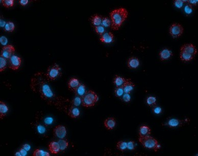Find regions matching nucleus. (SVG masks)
Segmentation results:
<instances>
[{
	"label": "nucleus",
	"mask_w": 198,
	"mask_h": 156,
	"mask_svg": "<svg viewBox=\"0 0 198 156\" xmlns=\"http://www.w3.org/2000/svg\"><path fill=\"white\" fill-rule=\"evenodd\" d=\"M49 82L45 73L38 72L31 78L30 87L34 92L38 94L47 104L54 106L60 111L67 113L71 102L67 98L56 94L51 87Z\"/></svg>",
	"instance_id": "1"
},
{
	"label": "nucleus",
	"mask_w": 198,
	"mask_h": 156,
	"mask_svg": "<svg viewBox=\"0 0 198 156\" xmlns=\"http://www.w3.org/2000/svg\"><path fill=\"white\" fill-rule=\"evenodd\" d=\"M128 12L124 8H120L113 10L110 13L111 19V28L113 30H118L123 23L126 20Z\"/></svg>",
	"instance_id": "2"
},
{
	"label": "nucleus",
	"mask_w": 198,
	"mask_h": 156,
	"mask_svg": "<svg viewBox=\"0 0 198 156\" xmlns=\"http://www.w3.org/2000/svg\"><path fill=\"white\" fill-rule=\"evenodd\" d=\"M139 141L144 147L148 149H153L155 152H157L161 147L157 140L150 136L139 137Z\"/></svg>",
	"instance_id": "3"
},
{
	"label": "nucleus",
	"mask_w": 198,
	"mask_h": 156,
	"mask_svg": "<svg viewBox=\"0 0 198 156\" xmlns=\"http://www.w3.org/2000/svg\"><path fill=\"white\" fill-rule=\"evenodd\" d=\"M99 98L98 95L93 91H88L82 97V104L86 108H89L95 105L98 102Z\"/></svg>",
	"instance_id": "4"
},
{
	"label": "nucleus",
	"mask_w": 198,
	"mask_h": 156,
	"mask_svg": "<svg viewBox=\"0 0 198 156\" xmlns=\"http://www.w3.org/2000/svg\"><path fill=\"white\" fill-rule=\"evenodd\" d=\"M61 74L59 66L57 64H54L49 67L45 75L49 81H55L61 75Z\"/></svg>",
	"instance_id": "5"
},
{
	"label": "nucleus",
	"mask_w": 198,
	"mask_h": 156,
	"mask_svg": "<svg viewBox=\"0 0 198 156\" xmlns=\"http://www.w3.org/2000/svg\"><path fill=\"white\" fill-rule=\"evenodd\" d=\"M183 31V27L181 24L178 23L172 24L169 28V33L174 38H178L181 36Z\"/></svg>",
	"instance_id": "6"
},
{
	"label": "nucleus",
	"mask_w": 198,
	"mask_h": 156,
	"mask_svg": "<svg viewBox=\"0 0 198 156\" xmlns=\"http://www.w3.org/2000/svg\"><path fill=\"white\" fill-rule=\"evenodd\" d=\"M15 48L11 45H6L3 47L1 51V56L5 58V59H9L15 52Z\"/></svg>",
	"instance_id": "7"
},
{
	"label": "nucleus",
	"mask_w": 198,
	"mask_h": 156,
	"mask_svg": "<svg viewBox=\"0 0 198 156\" xmlns=\"http://www.w3.org/2000/svg\"><path fill=\"white\" fill-rule=\"evenodd\" d=\"M21 64V59L19 57L13 55L9 59L8 67L12 70H17L19 69Z\"/></svg>",
	"instance_id": "8"
},
{
	"label": "nucleus",
	"mask_w": 198,
	"mask_h": 156,
	"mask_svg": "<svg viewBox=\"0 0 198 156\" xmlns=\"http://www.w3.org/2000/svg\"><path fill=\"white\" fill-rule=\"evenodd\" d=\"M53 133L56 137L60 139H64L67 136V129L63 125H57L53 130Z\"/></svg>",
	"instance_id": "9"
},
{
	"label": "nucleus",
	"mask_w": 198,
	"mask_h": 156,
	"mask_svg": "<svg viewBox=\"0 0 198 156\" xmlns=\"http://www.w3.org/2000/svg\"><path fill=\"white\" fill-rule=\"evenodd\" d=\"M180 51L193 55L194 56H195V55L198 53L196 47L192 44H186L183 45L180 48Z\"/></svg>",
	"instance_id": "10"
},
{
	"label": "nucleus",
	"mask_w": 198,
	"mask_h": 156,
	"mask_svg": "<svg viewBox=\"0 0 198 156\" xmlns=\"http://www.w3.org/2000/svg\"><path fill=\"white\" fill-rule=\"evenodd\" d=\"M187 120H181L178 119L172 118L169 119L167 123L165 124V125H167L169 128H175L177 127H180L186 123Z\"/></svg>",
	"instance_id": "11"
},
{
	"label": "nucleus",
	"mask_w": 198,
	"mask_h": 156,
	"mask_svg": "<svg viewBox=\"0 0 198 156\" xmlns=\"http://www.w3.org/2000/svg\"><path fill=\"white\" fill-rule=\"evenodd\" d=\"M100 40L102 43L110 44L113 42L114 35L111 32H105L102 36H101Z\"/></svg>",
	"instance_id": "12"
},
{
	"label": "nucleus",
	"mask_w": 198,
	"mask_h": 156,
	"mask_svg": "<svg viewBox=\"0 0 198 156\" xmlns=\"http://www.w3.org/2000/svg\"><path fill=\"white\" fill-rule=\"evenodd\" d=\"M135 87V84L131 81L130 79H126L124 85H123V88L125 93L130 94L133 90L134 88Z\"/></svg>",
	"instance_id": "13"
},
{
	"label": "nucleus",
	"mask_w": 198,
	"mask_h": 156,
	"mask_svg": "<svg viewBox=\"0 0 198 156\" xmlns=\"http://www.w3.org/2000/svg\"><path fill=\"white\" fill-rule=\"evenodd\" d=\"M67 114L72 118H76L80 115V111L76 106H73L71 104Z\"/></svg>",
	"instance_id": "14"
},
{
	"label": "nucleus",
	"mask_w": 198,
	"mask_h": 156,
	"mask_svg": "<svg viewBox=\"0 0 198 156\" xmlns=\"http://www.w3.org/2000/svg\"><path fill=\"white\" fill-rule=\"evenodd\" d=\"M160 60L163 61L169 59L173 55V52L168 49H164L159 53Z\"/></svg>",
	"instance_id": "15"
},
{
	"label": "nucleus",
	"mask_w": 198,
	"mask_h": 156,
	"mask_svg": "<svg viewBox=\"0 0 198 156\" xmlns=\"http://www.w3.org/2000/svg\"><path fill=\"white\" fill-rule=\"evenodd\" d=\"M127 66L130 69H136L139 66V61L136 57H131L128 61Z\"/></svg>",
	"instance_id": "16"
},
{
	"label": "nucleus",
	"mask_w": 198,
	"mask_h": 156,
	"mask_svg": "<svg viewBox=\"0 0 198 156\" xmlns=\"http://www.w3.org/2000/svg\"><path fill=\"white\" fill-rule=\"evenodd\" d=\"M80 83H79L78 79L76 78H72L69 80L68 83V87L71 91L75 92L77 88L79 86Z\"/></svg>",
	"instance_id": "17"
},
{
	"label": "nucleus",
	"mask_w": 198,
	"mask_h": 156,
	"mask_svg": "<svg viewBox=\"0 0 198 156\" xmlns=\"http://www.w3.org/2000/svg\"><path fill=\"white\" fill-rule=\"evenodd\" d=\"M49 149L51 153L52 154H57L60 151L59 145L58 142L51 141L49 145Z\"/></svg>",
	"instance_id": "18"
},
{
	"label": "nucleus",
	"mask_w": 198,
	"mask_h": 156,
	"mask_svg": "<svg viewBox=\"0 0 198 156\" xmlns=\"http://www.w3.org/2000/svg\"><path fill=\"white\" fill-rule=\"evenodd\" d=\"M104 125L105 128L109 130H113L116 125V121L113 117H109L104 121Z\"/></svg>",
	"instance_id": "19"
},
{
	"label": "nucleus",
	"mask_w": 198,
	"mask_h": 156,
	"mask_svg": "<svg viewBox=\"0 0 198 156\" xmlns=\"http://www.w3.org/2000/svg\"><path fill=\"white\" fill-rule=\"evenodd\" d=\"M86 87L83 83H80L79 86L77 88L76 90L75 91V96L82 97L86 93Z\"/></svg>",
	"instance_id": "20"
},
{
	"label": "nucleus",
	"mask_w": 198,
	"mask_h": 156,
	"mask_svg": "<svg viewBox=\"0 0 198 156\" xmlns=\"http://www.w3.org/2000/svg\"><path fill=\"white\" fill-rule=\"evenodd\" d=\"M151 133L150 128L146 125H143L140 127L139 130V137H146L150 136Z\"/></svg>",
	"instance_id": "21"
},
{
	"label": "nucleus",
	"mask_w": 198,
	"mask_h": 156,
	"mask_svg": "<svg viewBox=\"0 0 198 156\" xmlns=\"http://www.w3.org/2000/svg\"><path fill=\"white\" fill-rule=\"evenodd\" d=\"M8 108L4 102H0V118L3 119L8 112Z\"/></svg>",
	"instance_id": "22"
},
{
	"label": "nucleus",
	"mask_w": 198,
	"mask_h": 156,
	"mask_svg": "<svg viewBox=\"0 0 198 156\" xmlns=\"http://www.w3.org/2000/svg\"><path fill=\"white\" fill-rule=\"evenodd\" d=\"M103 17L98 14H95L91 17V21L93 26H100L102 24V20Z\"/></svg>",
	"instance_id": "23"
},
{
	"label": "nucleus",
	"mask_w": 198,
	"mask_h": 156,
	"mask_svg": "<svg viewBox=\"0 0 198 156\" xmlns=\"http://www.w3.org/2000/svg\"><path fill=\"white\" fill-rule=\"evenodd\" d=\"M126 80V79L117 75H115L114 78L113 83L116 86V87H123V85H124Z\"/></svg>",
	"instance_id": "24"
},
{
	"label": "nucleus",
	"mask_w": 198,
	"mask_h": 156,
	"mask_svg": "<svg viewBox=\"0 0 198 156\" xmlns=\"http://www.w3.org/2000/svg\"><path fill=\"white\" fill-rule=\"evenodd\" d=\"M180 59L183 62H189L194 58L195 56L186 52L181 51L180 54Z\"/></svg>",
	"instance_id": "25"
},
{
	"label": "nucleus",
	"mask_w": 198,
	"mask_h": 156,
	"mask_svg": "<svg viewBox=\"0 0 198 156\" xmlns=\"http://www.w3.org/2000/svg\"><path fill=\"white\" fill-rule=\"evenodd\" d=\"M58 143L59 145L60 151H64L68 147L69 145V142L67 141V140L64 139L59 140Z\"/></svg>",
	"instance_id": "26"
},
{
	"label": "nucleus",
	"mask_w": 198,
	"mask_h": 156,
	"mask_svg": "<svg viewBox=\"0 0 198 156\" xmlns=\"http://www.w3.org/2000/svg\"><path fill=\"white\" fill-rule=\"evenodd\" d=\"M4 31L6 32H13L15 29V24L12 22H7L4 28Z\"/></svg>",
	"instance_id": "27"
},
{
	"label": "nucleus",
	"mask_w": 198,
	"mask_h": 156,
	"mask_svg": "<svg viewBox=\"0 0 198 156\" xmlns=\"http://www.w3.org/2000/svg\"><path fill=\"white\" fill-rule=\"evenodd\" d=\"M7 66V59L3 57H0V72H2L6 69Z\"/></svg>",
	"instance_id": "28"
},
{
	"label": "nucleus",
	"mask_w": 198,
	"mask_h": 156,
	"mask_svg": "<svg viewBox=\"0 0 198 156\" xmlns=\"http://www.w3.org/2000/svg\"><path fill=\"white\" fill-rule=\"evenodd\" d=\"M117 147L120 151H125L127 149V143L123 141H120L117 142Z\"/></svg>",
	"instance_id": "29"
},
{
	"label": "nucleus",
	"mask_w": 198,
	"mask_h": 156,
	"mask_svg": "<svg viewBox=\"0 0 198 156\" xmlns=\"http://www.w3.org/2000/svg\"><path fill=\"white\" fill-rule=\"evenodd\" d=\"M82 104V97L75 96L74 99L71 101V105L75 106H78Z\"/></svg>",
	"instance_id": "30"
},
{
	"label": "nucleus",
	"mask_w": 198,
	"mask_h": 156,
	"mask_svg": "<svg viewBox=\"0 0 198 156\" xmlns=\"http://www.w3.org/2000/svg\"><path fill=\"white\" fill-rule=\"evenodd\" d=\"M50 154L48 152L43 151L41 149H37L34 151L33 156H49Z\"/></svg>",
	"instance_id": "31"
},
{
	"label": "nucleus",
	"mask_w": 198,
	"mask_h": 156,
	"mask_svg": "<svg viewBox=\"0 0 198 156\" xmlns=\"http://www.w3.org/2000/svg\"><path fill=\"white\" fill-rule=\"evenodd\" d=\"M156 103V98L153 96H149L147 99V104L150 106H155Z\"/></svg>",
	"instance_id": "32"
},
{
	"label": "nucleus",
	"mask_w": 198,
	"mask_h": 156,
	"mask_svg": "<svg viewBox=\"0 0 198 156\" xmlns=\"http://www.w3.org/2000/svg\"><path fill=\"white\" fill-rule=\"evenodd\" d=\"M1 2L2 5L6 8L12 7L15 3L13 0H2Z\"/></svg>",
	"instance_id": "33"
},
{
	"label": "nucleus",
	"mask_w": 198,
	"mask_h": 156,
	"mask_svg": "<svg viewBox=\"0 0 198 156\" xmlns=\"http://www.w3.org/2000/svg\"><path fill=\"white\" fill-rule=\"evenodd\" d=\"M111 25V22L107 17H103L102 20V26L104 27H109Z\"/></svg>",
	"instance_id": "34"
},
{
	"label": "nucleus",
	"mask_w": 198,
	"mask_h": 156,
	"mask_svg": "<svg viewBox=\"0 0 198 156\" xmlns=\"http://www.w3.org/2000/svg\"><path fill=\"white\" fill-rule=\"evenodd\" d=\"M193 6L192 5H191V4H189V3L186 4L185 6H184V12L187 15L191 14L193 11Z\"/></svg>",
	"instance_id": "35"
},
{
	"label": "nucleus",
	"mask_w": 198,
	"mask_h": 156,
	"mask_svg": "<svg viewBox=\"0 0 198 156\" xmlns=\"http://www.w3.org/2000/svg\"><path fill=\"white\" fill-rule=\"evenodd\" d=\"M115 95L117 97H122V96L124 94V90L122 87H117L115 90Z\"/></svg>",
	"instance_id": "36"
},
{
	"label": "nucleus",
	"mask_w": 198,
	"mask_h": 156,
	"mask_svg": "<svg viewBox=\"0 0 198 156\" xmlns=\"http://www.w3.org/2000/svg\"><path fill=\"white\" fill-rule=\"evenodd\" d=\"M36 130L40 134H44L46 132V128H45V126H44L43 125L39 123H38L36 125Z\"/></svg>",
	"instance_id": "37"
},
{
	"label": "nucleus",
	"mask_w": 198,
	"mask_h": 156,
	"mask_svg": "<svg viewBox=\"0 0 198 156\" xmlns=\"http://www.w3.org/2000/svg\"><path fill=\"white\" fill-rule=\"evenodd\" d=\"M95 32L96 33L100 35V36H102L103 34L105 33V29L104 27H103V26L102 25H100V26H96L95 27Z\"/></svg>",
	"instance_id": "38"
},
{
	"label": "nucleus",
	"mask_w": 198,
	"mask_h": 156,
	"mask_svg": "<svg viewBox=\"0 0 198 156\" xmlns=\"http://www.w3.org/2000/svg\"><path fill=\"white\" fill-rule=\"evenodd\" d=\"M184 3H187V1H182V0H175L173 2L174 5L175 7L178 8H181Z\"/></svg>",
	"instance_id": "39"
},
{
	"label": "nucleus",
	"mask_w": 198,
	"mask_h": 156,
	"mask_svg": "<svg viewBox=\"0 0 198 156\" xmlns=\"http://www.w3.org/2000/svg\"><path fill=\"white\" fill-rule=\"evenodd\" d=\"M127 149L130 151H134L136 149V144L134 141H130L127 143Z\"/></svg>",
	"instance_id": "40"
},
{
	"label": "nucleus",
	"mask_w": 198,
	"mask_h": 156,
	"mask_svg": "<svg viewBox=\"0 0 198 156\" xmlns=\"http://www.w3.org/2000/svg\"><path fill=\"white\" fill-rule=\"evenodd\" d=\"M121 98L122 101L125 102H129L131 100V96L129 93H125Z\"/></svg>",
	"instance_id": "41"
},
{
	"label": "nucleus",
	"mask_w": 198,
	"mask_h": 156,
	"mask_svg": "<svg viewBox=\"0 0 198 156\" xmlns=\"http://www.w3.org/2000/svg\"><path fill=\"white\" fill-rule=\"evenodd\" d=\"M53 121H54L52 117H46V118L44 119V123H45V124L46 125H50V124H51L53 122Z\"/></svg>",
	"instance_id": "42"
},
{
	"label": "nucleus",
	"mask_w": 198,
	"mask_h": 156,
	"mask_svg": "<svg viewBox=\"0 0 198 156\" xmlns=\"http://www.w3.org/2000/svg\"><path fill=\"white\" fill-rule=\"evenodd\" d=\"M153 111L156 114L159 115L162 113V109L159 106H156L153 108Z\"/></svg>",
	"instance_id": "43"
},
{
	"label": "nucleus",
	"mask_w": 198,
	"mask_h": 156,
	"mask_svg": "<svg viewBox=\"0 0 198 156\" xmlns=\"http://www.w3.org/2000/svg\"><path fill=\"white\" fill-rule=\"evenodd\" d=\"M0 42L2 45H4L5 46H6L8 43L7 38H6L5 36H2L0 38Z\"/></svg>",
	"instance_id": "44"
},
{
	"label": "nucleus",
	"mask_w": 198,
	"mask_h": 156,
	"mask_svg": "<svg viewBox=\"0 0 198 156\" xmlns=\"http://www.w3.org/2000/svg\"><path fill=\"white\" fill-rule=\"evenodd\" d=\"M19 151L22 156H26V155H27V151H26L25 149H24L23 147L19 149Z\"/></svg>",
	"instance_id": "45"
},
{
	"label": "nucleus",
	"mask_w": 198,
	"mask_h": 156,
	"mask_svg": "<svg viewBox=\"0 0 198 156\" xmlns=\"http://www.w3.org/2000/svg\"><path fill=\"white\" fill-rule=\"evenodd\" d=\"M22 147L25 149L26 151H28L31 149V147L30 145L28 144H25L23 145Z\"/></svg>",
	"instance_id": "46"
},
{
	"label": "nucleus",
	"mask_w": 198,
	"mask_h": 156,
	"mask_svg": "<svg viewBox=\"0 0 198 156\" xmlns=\"http://www.w3.org/2000/svg\"><path fill=\"white\" fill-rule=\"evenodd\" d=\"M28 0H20L19 1V3L23 6H25L28 3Z\"/></svg>",
	"instance_id": "47"
},
{
	"label": "nucleus",
	"mask_w": 198,
	"mask_h": 156,
	"mask_svg": "<svg viewBox=\"0 0 198 156\" xmlns=\"http://www.w3.org/2000/svg\"><path fill=\"white\" fill-rule=\"evenodd\" d=\"M198 1L197 0L193 1V0H190V1H187V3H188L189 4L192 5L193 6V5H196L198 4Z\"/></svg>",
	"instance_id": "48"
},
{
	"label": "nucleus",
	"mask_w": 198,
	"mask_h": 156,
	"mask_svg": "<svg viewBox=\"0 0 198 156\" xmlns=\"http://www.w3.org/2000/svg\"><path fill=\"white\" fill-rule=\"evenodd\" d=\"M6 22H5L4 21H3L2 19H1V22H0V24H1V27H5V25H6Z\"/></svg>",
	"instance_id": "49"
},
{
	"label": "nucleus",
	"mask_w": 198,
	"mask_h": 156,
	"mask_svg": "<svg viewBox=\"0 0 198 156\" xmlns=\"http://www.w3.org/2000/svg\"><path fill=\"white\" fill-rule=\"evenodd\" d=\"M15 156H22V155H21V153H20V152H19V151H17V152H16V153H15Z\"/></svg>",
	"instance_id": "50"
}]
</instances>
